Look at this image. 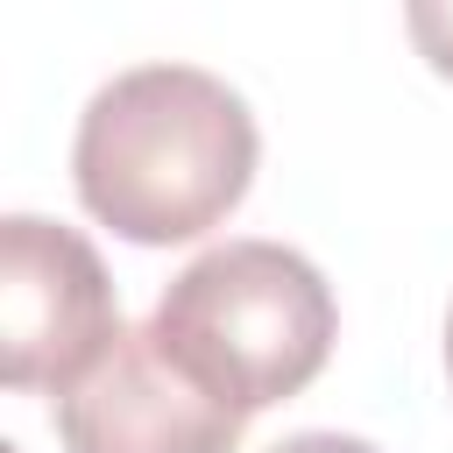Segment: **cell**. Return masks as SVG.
I'll return each instance as SVG.
<instances>
[{
  "label": "cell",
  "instance_id": "cell-1",
  "mask_svg": "<svg viewBox=\"0 0 453 453\" xmlns=\"http://www.w3.org/2000/svg\"><path fill=\"white\" fill-rule=\"evenodd\" d=\"M255 113L198 64H142L92 92L71 142L78 198L134 248L198 241L255 184Z\"/></svg>",
  "mask_w": 453,
  "mask_h": 453
},
{
  "label": "cell",
  "instance_id": "cell-2",
  "mask_svg": "<svg viewBox=\"0 0 453 453\" xmlns=\"http://www.w3.org/2000/svg\"><path fill=\"white\" fill-rule=\"evenodd\" d=\"M149 333L184 375H198L219 403L255 418L297 396L326 368L340 311L326 276L297 248L226 241V248H205L184 276H170Z\"/></svg>",
  "mask_w": 453,
  "mask_h": 453
},
{
  "label": "cell",
  "instance_id": "cell-3",
  "mask_svg": "<svg viewBox=\"0 0 453 453\" xmlns=\"http://www.w3.org/2000/svg\"><path fill=\"white\" fill-rule=\"evenodd\" d=\"M120 340L106 262L85 234L7 212L0 219V382L21 396H64Z\"/></svg>",
  "mask_w": 453,
  "mask_h": 453
},
{
  "label": "cell",
  "instance_id": "cell-4",
  "mask_svg": "<svg viewBox=\"0 0 453 453\" xmlns=\"http://www.w3.org/2000/svg\"><path fill=\"white\" fill-rule=\"evenodd\" d=\"M241 425L248 418L184 375L149 326H120L92 375L57 396L64 453H234Z\"/></svg>",
  "mask_w": 453,
  "mask_h": 453
},
{
  "label": "cell",
  "instance_id": "cell-5",
  "mask_svg": "<svg viewBox=\"0 0 453 453\" xmlns=\"http://www.w3.org/2000/svg\"><path fill=\"white\" fill-rule=\"evenodd\" d=\"M403 21H411L418 57L439 78H453V0H403Z\"/></svg>",
  "mask_w": 453,
  "mask_h": 453
},
{
  "label": "cell",
  "instance_id": "cell-6",
  "mask_svg": "<svg viewBox=\"0 0 453 453\" xmlns=\"http://www.w3.org/2000/svg\"><path fill=\"white\" fill-rule=\"evenodd\" d=\"M269 453H375V446L347 439V432H297V439H276Z\"/></svg>",
  "mask_w": 453,
  "mask_h": 453
},
{
  "label": "cell",
  "instance_id": "cell-7",
  "mask_svg": "<svg viewBox=\"0 0 453 453\" xmlns=\"http://www.w3.org/2000/svg\"><path fill=\"white\" fill-rule=\"evenodd\" d=\"M446 375H453V319H446Z\"/></svg>",
  "mask_w": 453,
  "mask_h": 453
}]
</instances>
